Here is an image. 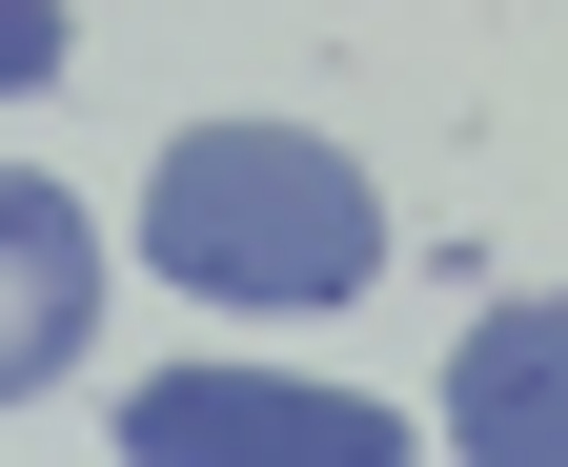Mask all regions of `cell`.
Listing matches in <instances>:
<instances>
[{"label": "cell", "mask_w": 568, "mask_h": 467, "mask_svg": "<svg viewBox=\"0 0 568 467\" xmlns=\"http://www.w3.org/2000/svg\"><path fill=\"white\" fill-rule=\"evenodd\" d=\"M406 427L345 386H264V366H163L122 407V467H386Z\"/></svg>", "instance_id": "2"}, {"label": "cell", "mask_w": 568, "mask_h": 467, "mask_svg": "<svg viewBox=\"0 0 568 467\" xmlns=\"http://www.w3.org/2000/svg\"><path fill=\"white\" fill-rule=\"evenodd\" d=\"M82 325H102V224L61 204L41 163H0V407L82 366Z\"/></svg>", "instance_id": "3"}, {"label": "cell", "mask_w": 568, "mask_h": 467, "mask_svg": "<svg viewBox=\"0 0 568 467\" xmlns=\"http://www.w3.org/2000/svg\"><path fill=\"white\" fill-rule=\"evenodd\" d=\"M447 427L467 467H568V305H487L447 346Z\"/></svg>", "instance_id": "4"}, {"label": "cell", "mask_w": 568, "mask_h": 467, "mask_svg": "<svg viewBox=\"0 0 568 467\" xmlns=\"http://www.w3.org/2000/svg\"><path fill=\"white\" fill-rule=\"evenodd\" d=\"M142 264L203 285V305H345V285H386V204L305 122H203L142 183Z\"/></svg>", "instance_id": "1"}, {"label": "cell", "mask_w": 568, "mask_h": 467, "mask_svg": "<svg viewBox=\"0 0 568 467\" xmlns=\"http://www.w3.org/2000/svg\"><path fill=\"white\" fill-rule=\"evenodd\" d=\"M41 61H61V0H0V102H21Z\"/></svg>", "instance_id": "5"}]
</instances>
